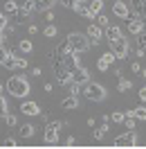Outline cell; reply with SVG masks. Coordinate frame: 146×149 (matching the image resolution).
<instances>
[{
  "label": "cell",
  "mask_w": 146,
  "mask_h": 149,
  "mask_svg": "<svg viewBox=\"0 0 146 149\" xmlns=\"http://www.w3.org/2000/svg\"><path fill=\"white\" fill-rule=\"evenodd\" d=\"M59 2H61L63 7H67V9H72V7H74V2H76V0H59Z\"/></svg>",
  "instance_id": "obj_35"
},
{
  "label": "cell",
  "mask_w": 146,
  "mask_h": 149,
  "mask_svg": "<svg viewBox=\"0 0 146 149\" xmlns=\"http://www.w3.org/2000/svg\"><path fill=\"white\" fill-rule=\"evenodd\" d=\"M139 77H146V68H142V70H139Z\"/></svg>",
  "instance_id": "obj_45"
},
{
  "label": "cell",
  "mask_w": 146,
  "mask_h": 149,
  "mask_svg": "<svg viewBox=\"0 0 146 149\" xmlns=\"http://www.w3.org/2000/svg\"><path fill=\"white\" fill-rule=\"evenodd\" d=\"M135 142H137V133L133 129H128L126 133H121V136L115 138L112 147H135Z\"/></svg>",
  "instance_id": "obj_6"
},
{
  "label": "cell",
  "mask_w": 146,
  "mask_h": 149,
  "mask_svg": "<svg viewBox=\"0 0 146 149\" xmlns=\"http://www.w3.org/2000/svg\"><path fill=\"white\" fill-rule=\"evenodd\" d=\"M34 136V124H23V129H20V138H32Z\"/></svg>",
  "instance_id": "obj_20"
},
{
  "label": "cell",
  "mask_w": 146,
  "mask_h": 149,
  "mask_svg": "<svg viewBox=\"0 0 146 149\" xmlns=\"http://www.w3.org/2000/svg\"><path fill=\"white\" fill-rule=\"evenodd\" d=\"M70 93H72V95H79V93H81V86L72 81V84H70Z\"/></svg>",
  "instance_id": "obj_34"
},
{
  "label": "cell",
  "mask_w": 146,
  "mask_h": 149,
  "mask_svg": "<svg viewBox=\"0 0 146 149\" xmlns=\"http://www.w3.org/2000/svg\"><path fill=\"white\" fill-rule=\"evenodd\" d=\"M124 122H126V127H128V129H135V118H126Z\"/></svg>",
  "instance_id": "obj_37"
},
{
  "label": "cell",
  "mask_w": 146,
  "mask_h": 149,
  "mask_svg": "<svg viewBox=\"0 0 146 149\" xmlns=\"http://www.w3.org/2000/svg\"><path fill=\"white\" fill-rule=\"evenodd\" d=\"M2 65H5L7 70H25V68H27V59H25V56H18V59H16V56L9 54L2 61Z\"/></svg>",
  "instance_id": "obj_7"
},
{
  "label": "cell",
  "mask_w": 146,
  "mask_h": 149,
  "mask_svg": "<svg viewBox=\"0 0 146 149\" xmlns=\"http://www.w3.org/2000/svg\"><path fill=\"white\" fill-rule=\"evenodd\" d=\"M56 50H59L61 54H65V52H70V45H67V41H63V43H61V45L56 47Z\"/></svg>",
  "instance_id": "obj_33"
},
{
  "label": "cell",
  "mask_w": 146,
  "mask_h": 149,
  "mask_svg": "<svg viewBox=\"0 0 146 149\" xmlns=\"http://www.w3.org/2000/svg\"><path fill=\"white\" fill-rule=\"evenodd\" d=\"M126 118H135V109H128V111H126Z\"/></svg>",
  "instance_id": "obj_43"
},
{
  "label": "cell",
  "mask_w": 146,
  "mask_h": 149,
  "mask_svg": "<svg viewBox=\"0 0 146 149\" xmlns=\"http://www.w3.org/2000/svg\"><path fill=\"white\" fill-rule=\"evenodd\" d=\"M112 14H115L117 18H124V20H126V16L130 14L128 0H115V2H112Z\"/></svg>",
  "instance_id": "obj_9"
},
{
  "label": "cell",
  "mask_w": 146,
  "mask_h": 149,
  "mask_svg": "<svg viewBox=\"0 0 146 149\" xmlns=\"http://www.w3.org/2000/svg\"><path fill=\"white\" fill-rule=\"evenodd\" d=\"M32 74H34V77H41L43 72H41V68H32Z\"/></svg>",
  "instance_id": "obj_42"
},
{
  "label": "cell",
  "mask_w": 146,
  "mask_h": 149,
  "mask_svg": "<svg viewBox=\"0 0 146 149\" xmlns=\"http://www.w3.org/2000/svg\"><path fill=\"white\" fill-rule=\"evenodd\" d=\"M72 81H74V84H79V86L88 84V81H90V74H88V70L79 65V68H76V70L72 72Z\"/></svg>",
  "instance_id": "obj_12"
},
{
  "label": "cell",
  "mask_w": 146,
  "mask_h": 149,
  "mask_svg": "<svg viewBox=\"0 0 146 149\" xmlns=\"http://www.w3.org/2000/svg\"><path fill=\"white\" fill-rule=\"evenodd\" d=\"M61 127H67V120H47L45 131H43V140L47 145H56L59 142V131Z\"/></svg>",
  "instance_id": "obj_2"
},
{
  "label": "cell",
  "mask_w": 146,
  "mask_h": 149,
  "mask_svg": "<svg viewBox=\"0 0 146 149\" xmlns=\"http://www.w3.org/2000/svg\"><path fill=\"white\" fill-rule=\"evenodd\" d=\"M135 118L137 120H146V106H137L135 109Z\"/></svg>",
  "instance_id": "obj_29"
},
{
  "label": "cell",
  "mask_w": 146,
  "mask_h": 149,
  "mask_svg": "<svg viewBox=\"0 0 146 149\" xmlns=\"http://www.w3.org/2000/svg\"><path fill=\"white\" fill-rule=\"evenodd\" d=\"M5 14H18V2L16 0H7L5 2Z\"/></svg>",
  "instance_id": "obj_19"
},
{
  "label": "cell",
  "mask_w": 146,
  "mask_h": 149,
  "mask_svg": "<svg viewBox=\"0 0 146 149\" xmlns=\"http://www.w3.org/2000/svg\"><path fill=\"white\" fill-rule=\"evenodd\" d=\"M65 145H67V147H74V145H76V140H74V136H70V138L65 140Z\"/></svg>",
  "instance_id": "obj_39"
},
{
  "label": "cell",
  "mask_w": 146,
  "mask_h": 149,
  "mask_svg": "<svg viewBox=\"0 0 146 149\" xmlns=\"http://www.w3.org/2000/svg\"><path fill=\"white\" fill-rule=\"evenodd\" d=\"M56 0H34V9L36 11H50L54 7Z\"/></svg>",
  "instance_id": "obj_14"
},
{
  "label": "cell",
  "mask_w": 146,
  "mask_h": 149,
  "mask_svg": "<svg viewBox=\"0 0 146 149\" xmlns=\"http://www.w3.org/2000/svg\"><path fill=\"white\" fill-rule=\"evenodd\" d=\"M65 41H67V45H70V50L72 52H85L88 47H90V38H88V34H79V32H72V34H67L65 36Z\"/></svg>",
  "instance_id": "obj_3"
},
{
  "label": "cell",
  "mask_w": 146,
  "mask_h": 149,
  "mask_svg": "<svg viewBox=\"0 0 146 149\" xmlns=\"http://www.w3.org/2000/svg\"><path fill=\"white\" fill-rule=\"evenodd\" d=\"M139 100L146 102V86H144V88H139Z\"/></svg>",
  "instance_id": "obj_41"
},
{
  "label": "cell",
  "mask_w": 146,
  "mask_h": 149,
  "mask_svg": "<svg viewBox=\"0 0 146 149\" xmlns=\"http://www.w3.org/2000/svg\"><path fill=\"white\" fill-rule=\"evenodd\" d=\"M16 115H14V113H7V115H5V124H7V127H16Z\"/></svg>",
  "instance_id": "obj_28"
},
{
  "label": "cell",
  "mask_w": 146,
  "mask_h": 149,
  "mask_svg": "<svg viewBox=\"0 0 146 149\" xmlns=\"http://www.w3.org/2000/svg\"><path fill=\"white\" fill-rule=\"evenodd\" d=\"M137 50H146V34L144 32L137 34Z\"/></svg>",
  "instance_id": "obj_25"
},
{
  "label": "cell",
  "mask_w": 146,
  "mask_h": 149,
  "mask_svg": "<svg viewBox=\"0 0 146 149\" xmlns=\"http://www.w3.org/2000/svg\"><path fill=\"white\" fill-rule=\"evenodd\" d=\"M108 129H110V127H108V122H103L101 127H97V129L92 131V138H94V140H101L103 136H106V133H108Z\"/></svg>",
  "instance_id": "obj_17"
},
{
  "label": "cell",
  "mask_w": 146,
  "mask_h": 149,
  "mask_svg": "<svg viewBox=\"0 0 146 149\" xmlns=\"http://www.w3.org/2000/svg\"><path fill=\"white\" fill-rule=\"evenodd\" d=\"M130 70H133V72H137V74H139V70H142V65H139V63H137V61H135V63L130 65Z\"/></svg>",
  "instance_id": "obj_40"
},
{
  "label": "cell",
  "mask_w": 146,
  "mask_h": 149,
  "mask_svg": "<svg viewBox=\"0 0 146 149\" xmlns=\"http://www.w3.org/2000/svg\"><path fill=\"white\" fill-rule=\"evenodd\" d=\"M0 29H7V14L0 11Z\"/></svg>",
  "instance_id": "obj_31"
},
{
  "label": "cell",
  "mask_w": 146,
  "mask_h": 149,
  "mask_svg": "<svg viewBox=\"0 0 146 149\" xmlns=\"http://www.w3.org/2000/svg\"><path fill=\"white\" fill-rule=\"evenodd\" d=\"M128 7H130V14L135 18H139V20L146 18V0H130Z\"/></svg>",
  "instance_id": "obj_8"
},
{
  "label": "cell",
  "mask_w": 146,
  "mask_h": 149,
  "mask_svg": "<svg viewBox=\"0 0 146 149\" xmlns=\"http://www.w3.org/2000/svg\"><path fill=\"white\" fill-rule=\"evenodd\" d=\"M18 47L23 50V52H32V47H34V45H32V41H29V38H23V41L18 43Z\"/></svg>",
  "instance_id": "obj_24"
},
{
  "label": "cell",
  "mask_w": 146,
  "mask_h": 149,
  "mask_svg": "<svg viewBox=\"0 0 146 149\" xmlns=\"http://www.w3.org/2000/svg\"><path fill=\"white\" fill-rule=\"evenodd\" d=\"M20 113H25V115H41V106L36 102H23Z\"/></svg>",
  "instance_id": "obj_13"
},
{
  "label": "cell",
  "mask_w": 146,
  "mask_h": 149,
  "mask_svg": "<svg viewBox=\"0 0 146 149\" xmlns=\"http://www.w3.org/2000/svg\"><path fill=\"white\" fill-rule=\"evenodd\" d=\"M97 68H99L101 72H108V70H110V63L103 59V56H99V59H97Z\"/></svg>",
  "instance_id": "obj_23"
},
{
  "label": "cell",
  "mask_w": 146,
  "mask_h": 149,
  "mask_svg": "<svg viewBox=\"0 0 146 149\" xmlns=\"http://www.w3.org/2000/svg\"><path fill=\"white\" fill-rule=\"evenodd\" d=\"M0 97H2V84H0Z\"/></svg>",
  "instance_id": "obj_47"
},
{
  "label": "cell",
  "mask_w": 146,
  "mask_h": 149,
  "mask_svg": "<svg viewBox=\"0 0 146 149\" xmlns=\"http://www.w3.org/2000/svg\"><path fill=\"white\" fill-rule=\"evenodd\" d=\"M45 20L47 23H54V14H52V11H45Z\"/></svg>",
  "instance_id": "obj_38"
},
{
  "label": "cell",
  "mask_w": 146,
  "mask_h": 149,
  "mask_svg": "<svg viewBox=\"0 0 146 149\" xmlns=\"http://www.w3.org/2000/svg\"><path fill=\"white\" fill-rule=\"evenodd\" d=\"M142 23H144V29H142V32H144V34H146V18H144V20H142Z\"/></svg>",
  "instance_id": "obj_46"
},
{
  "label": "cell",
  "mask_w": 146,
  "mask_h": 149,
  "mask_svg": "<svg viewBox=\"0 0 146 149\" xmlns=\"http://www.w3.org/2000/svg\"><path fill=\"white\" fill-rule=\"evenodd\" d=\"M106 36H108V41H115V38L124 36V34H121V27H117V25H108V27H106Z\"/></svg>",
  "instance_id": "obj_16"
},
{
  "label": "cell",
  "mask_w": 146,
  "mask_h": 149,
  "mask_svg": "<svg viewBox=\"0 0 146 149\" xmlns=\"http://www.w3.org/2000/svg\"><path fill=\"white\" fill-rule=\"evenodd\" d=\"M7 56H9V50H7L5 45H0V63H2V61H5Z\"/></svg>",
  "instance_id": "obj_32"
},
{
  "label": "cell",
  "mask_w": 146,
  "mask_h": 149,
  "mask_svg": "<svg viewBox=\"0 0 146 149\" xmlns=\"http://www.w3.org/2000/svg\"><path fill=\"white\" fill-rule=\"evenodd\" d=\"M2 147H16V140H14V138H5Z\"/></svg>",
  "instance_id": "obj_36"
},
{
  "label": "cell",
  "mask_w": 146,
  "mask_h": 149,
  "mask_svg": "<svg viewBox=\"0 0 146 149\" xmlns=\"http://www.w3.org/2000/svg\"><path fill=\"white\" fill-rule=\"evenodd\" d=\"M85 34H88V38H90V43H92V45H99V43H101V27L97 25V23H94V25L90 23Z\"/></svg>",
  "instance_id": "obj_11"
},
{
  "label": "cell",
  "mask_w": 146,
  "mask_h": 149,
  "mask_svg": "<svg viewBox=\"0 0 146 149\" xmlns=\"http://www.w3.org/2000/svg\"><path fill=\"white\" fill-rule=\"evenodd\" d=\"M65 111H72V109H79V100H76V95H70V97H65L63 102H61Z\"/></svg>",
  "instance_id": "obj_15"
},
{
  "label": "cell",
  "mask_w": 146,
  "mask_h": 149,
  "mask_svg": "<svg viewBox=\"0 0 146 149\" xmlns=\"http://www.w3.org/2000/svg\"><path fill=\"white\" fill-rule=\"evenodd\" d=\"M5 88L9 91V95H14V97H18V100H25L29 95V81L27 77L20 72V74H11L9 79H7V84H5Z\"/></svg>",
  "instance_id": "obj_1"
},
{
  "label": "cell",
  "mask_w": 146,
  "mask_h": 149,
  "mask_svg": "<svg viewBox=\"0 0 146 149\" xmlns=\"http://www.w3.org/2000/svg\"><path fill=\"white\" fill-rule=\"evenodd\" d=\"M90 102H103L106 100V88L97 81H88V84H83V91H81Z\"/></svg>",
  "instance_id": "obj_4"
},
{
  "label": "cell",
  "mask_w": 146,
  "mask_h": 149,
  "mask_svg": "<svg viewBox=\"0 0 146 149\" xmlns=\"http://www.w3.org/2000/svg\"><path fill=\"white\" fill-rule=\"evenodd\" d=\"M27 29H29V34H36V32H38V27H36V25H29Z\"/></svg>",
  "instance_id": "obj_44"
},
{
  "label": "cell",
  "mask_w": 146,
  "mask_h": 149,
  "mask_svg": "<svg viewBox=\"0 0 146 149\" xmlns=\"http://www.w3.org/2000/svg\"><path fill=\"white\" fill-rule=\"evenodd\" d=\"M94 18H97V25H99V27H108V25H110V18H108V16H103V14H97Z\"/></svg>",
  "instance_id": "obj_22"
},
{
  "label": "cell",
  "mask_w": 146,
  "mask_h": 149,
  "mask_svg": "<svg viewBox=\"0 0 146 149\" xmlns=\"http://www.w3.org/2000/svg\"><path fill=\"white\" fill-rule=\"evenodd\" d=\"M85 5H88V9H90L94 16H97V14H101V7H103V2H101V0H88Z\"/></svg>",
  "instance_id": "obj_18"
},
{
  "label": "cell",
  "mask_w": 146,
  "mask_h": 149,
  "mask_svg": "<svg viewBox=\"0 0 146 149\" xmlns=\"http://www.w3.org/2000/svg\"><path fill=\"white\" fill-rule=\"evenodd\" d=\"M43 34H45V36H50V38H52V36H56V25H54V23H50V25H47V27L43 29Z\"/></svg>",
  "instance_id": "obj_27"
},
{
  "label": "cell",
  "mask_w": 146,
  "mask_h": 149,
  "mask_svg": "<svg viewBox=\"0 0 146 149\" xmlns=\"http://www.w3.org/2000/svg\"><path fill=\"white\" fill-rule=\"evenodd\" d=\"M130 88H133V84H130L128 79H121V77H119V84H117V91H119V93H128Z\"/></svg>",
  "instance_id": "obj_21"
},
{
  "label": "cell",
  "mask_w": 146,
  "mask_h": 149,
  "mask_svg": "<svg viewBox=\"0 0 146 149\" xmlns=\"http://www.w3.org/2000/svg\"><path fill=\"white\" fill-rule=\"evenodd\" d=\"M7 113H9V104H7L5 97H0V118H5Z\"/></svg>",
  "instance_id": "obj_26"
},
{
  "label": "cell",
  "mask_w": 146,
  "mask_h": 149,
  "mask_svg": "<svg viewBox=\"0 0 146 149\" xmlns=\"http://www.w3.org/2000/svg\"><path fill=\"white\" fill-rule=\"evenodd\" d=\"M110 50L115 52L117 59H126L128 56V38L119 36V38H115V41H110Z\"/></svg>",
  "instance_id": "obj_5"
},
{
  "label": "cell",
  "mask_w": 146,
  "mask_h": 149,
  "mask_svg": "<svg viewBox=\"0 0 146 149\" xmlns=\"http://www.w3.org/2000/svg\"><path fill=\"white\" fill-rule=\"evenodd\" d=\"M110 120H112V122H124V120H126V113H121V111H115Z\"/></svg>",
  "instance_id": "obj_30"
},
{
  "label": "cell",
  "mask_w": 146,
  "mask_h": 149,
  "mask_svg": "<svg viewBox=\"0 0 146 149\" xmlns=\"http://www.w3.org/2000/svg\"><path fill=\"white\" fill-rule=\"evenodd\" d=\"M126 25H128V32H130V34H135V36L144 29V23H142L139 18H135L133 14H128V16H126Z\"/></svg>",
  "instance_id": "obj_10"
}]
</instances>
